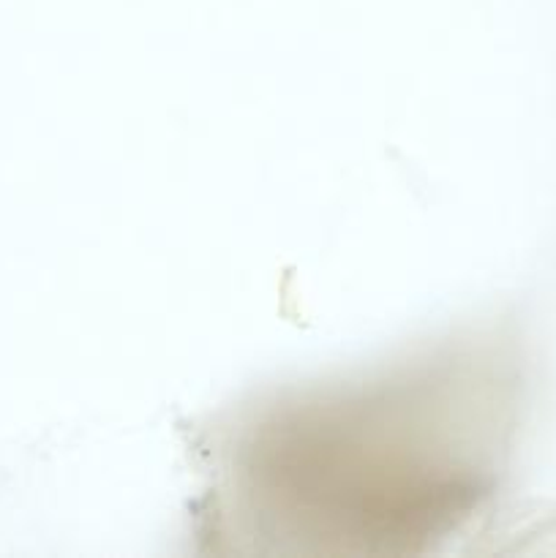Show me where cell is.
Masks as SVG:
<instances>
[{
  "instance_id": "6da1fadb",
  "label": "cell",
  "mask_w": 556,
  "mask_h": 558,
  "mask_svg": "<svg viewBox=\"0 0 556 558\" xmlns=\"http://www.w3.org/2000/svg\"><path fill=\"white\" fill-rule=\"evenodd\" d=\"M374 398L309 407L262 434L249 474L294 532L387 548L436 534L472 499L461 463L428 450L403 387Z\"/></svg>"
}]
</instances>
